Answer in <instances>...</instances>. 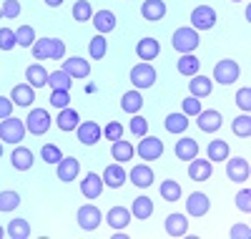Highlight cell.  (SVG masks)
Instances as JSON below:
<instances>
[{
    "mask_svg": "<svg viewBox=\"0 0 251 239\" xmlns=\"http://www.w3.org/2000/svg\"><path fill=\"white\" fill-rule=\"evenodd\" d=\"M15 46H18L15 30H10V28H0V51H13Z\"/></svg>",
    "mask_w": 251,
    "mask_h": 239,
    "instance_id": "c3c4849f",
    "label": "cell"
},
{
    "mask_svg": "<svg viewBox=\"0 0 251 239\" xmlns=\"http://www.w3.org/2000/svg\"><path fill=\"white\" fill-rule=\"evenodd\" d=\"M231 128H234V134H236V136L249 139V136H251V116H249V114H241L239 119H234Z\"/></svg>",
    "mask_w": 251,
    "mask_h": 239,
    "instance_id": "7bdbcfd3",
    "label": "cell"
},
{
    "mask_svg": "<svg viewBox=\"0 0 251 239\" xmlns=\"http://www.w3.org/2000/svg\"><path fill=\"white\" fill-rule=\"evenodd\" d=\"M91 20H93V26H96V30L100 35L116 30V13L113 10H98V13H93Z\"/></svg>",
    "mask_w": 251,
    "mask_h": 239,
    "instance_id": "7402d4cb",
    "label": "cell"
},
{
    "mask_svg": "<svg viewBox=\"0 0 251 239\" xmlns=\"http://www.w3.org/2000/svg\"><path fill=\"white\" fill-rule=\"evenodd\" d=\"M133 154H136V149H133L128 141H123V139L113 141V146H111V156H113L118 164H123V161H131V159H133Z\"/></svg>",
    "mask_w": 251,
    "mask_h": 239,
    "instance_id": "d6a6232c",
    "label": "cell"
},
{
    "mask_svg": "<svg viewBox=\"0 0 251 239\" xmlns=\"http://www.w3.org/2000/svg\"><path fill=\"white\" fill-rule=\"evenodd\" d=\"M103 186H106V184H103V179L98 177V174L96 171H88L86 177H83V181H80V194L86 199H98L100 194H103Z\"/></svg>",
    "mask_w": 251,
    "mask_h": 239,
    "instance_id": "5bb4252c",
    "label": "cell"
},
{
    "mask_svg": "<svg viewBox=\"0 0 251 239\" xmlns=\"http://www.w3.org/2000/svg\"><path fill=\"white\" fill-rule=\"evenodd\" d=\"M121 108L126 114H138L141 108H143V96H141V91L138 89H133V91H126L123 93V98H121Z\"/></svg>",
    "mask_w": 251,
    "mask_h": 239,
    "instance_id": "f546056e",
    "label": "cell"
},
{
    "mask_svg": "<svg viewBox=\"0 0 251 239\" xmlns=\"http://www.w3.org/2000/svg\"><path fill=\"white\" fill-rule=\"evenodd\" d=\"M196 123H199V128L201 131H206V134H216L219 128H221V123H224V116L216 111V108H201V111L196 114Z\"/></svg>",
    "mask_w": 251,
    "mask_h": 239,
    "instance_id": "9c48e42d",
    "label": "cell"
},
{
    "mask_svg": "<svg viewBox=\"0 0 251 239\" xmlns=\"http://www.w3.org/2000/svg\"><path fill=\"white\" fill-rule=\"evenodd\" d=\"M50 106H55L58 111L66 108V106H71V93L68 91H53L50 93Z\"/></svg>",
    "mask_w": 251,
    "mask_h": 239,
    "instance_id": "816d5d0a",
    "label": "cell"
},
{
    "mask_svg": "<svg viewBox=\"0 0 251 239\" xmlns=\"http://www.w3.org/2000/svg\"><path fill=\"white\" fill-rule=\"evenodd\" d=\"M13 101L10 98H5V96H0V121L3 119H8V116H13Z\"/></svg>",
    "mask_w": 251,
    "mask_h": 239,
    "instance_id": "11a10c76",
    "label": "cell"
},
{
    "mask_svg": "<svg viewBox=\"0 0 251 239\" xmlns=\"http://www.w3.org/2000/svg\"><path fill=\"white\" fill-rule=\"evenodd\" d=\"M141 15H143V20H149V23L163 20V15H166V3H163V0H146V3L141 5Z\"/></svg>",
    "mask_w": 251,
    "mask_h": 239,
    "instance_id": "603a6c76",
    "label": "cell"
},
{
    "mask_svg": "<svg viewBox=\"0 0 251 239\" xmlns=\"http://www.w3.org/2000/svg\"><path fill=\"white\" fill-rule=\"evenodd\" d=\"M75 134H78V141L83 144V146H93V144H98L100 141V126L96 123V121H83V123H78V128H75Z\"/></svg>",
    "mask_w": 251,
    "mask_h": 239,
    "instance_id": "9a60e30c",
    "label": "cell"
},
{
    "mask_svg": "<svg viewBox=\"0 0 251 239\" xmlns=\"http://www.w3.org/2000/svg\"><path fill=\"white\" fill-rule=\"evenodd\" d=\"M93 18V8L88 0H78V3L73 5V20H78V23H88V20Z\"/></svg>",
    "mask_w": 251,
    "mask_h": 239,
    "instance_id": "60d3db41",
    "label": "cell"
},
{
    "mask_svg": "<svg viewBox=\"0 0 251 239\" xmlns=\"http://www.w3.org/2000/svg\"><path fill=\"white\" fill-rule=\"evenodd\" d=\"M199 68H201V60L194 53H181V60H178V73L181 76H196Z\"/></svg>",
    "mask_w": 251,
    "mask_h": 239,
    "instance_id": "8d00e7d4",
    "label": "cell"
},
{
    "mask_svg": "<svg viewBox=\"0 0 251 239\" xmlns=\"http://www.w3.org/2000/svg\"><path fill=\"white\" fill-rule=\"evenodd\" d=\"M33 58L35 60H63L66 56V43L58 38H35V43L30 46Z\"/></svg>",
    "mask_w": 251,
    "mask_h": 239,
    "instance_id": "6da1fadb",
    "label": "cell"
},
{
    "mask_svg": "<svg viewBox=\"0 0 251 239\" xmlns=\"http://www.w3.org/2000/svg\"><path fill=\"white\" fill-rule=\"evenodd\" d=\"M234 3H241V0H234Z\"/></svg>",
    "mask_w": 251,
    "mask_h": 239,
    "instance_id": "94428289",
    "label": "cell"
},
{
    "mask_svg": "<svg viewBox=\"0 0 251 239\" xmlns=\"http://www.w3.org/2000/svg\"><path fill=\"white\" fill-rule=\"evenodd\" d=\"M188 91H191V96H196V98H206L214 91V81L196 73V76H191V81H188Z\"/></svg>",
    "mask_w": 251,
    "mask_h": 239,
    "instance_id": "44dd1931",
    "label": "cell"
},
{
    "mask_svg": "<svg viewBox=\"0 0 251 239\" xmlns=\"http://www.w3.org/2000/svg\"><path fill=\"white\" fill-rule=\"evenodd\" d=\"M40 156H43V161H46V164H58V161L63 159L60 149H58L55 144H46L43 149H40Z\"/></svg>",
    "mask_w": 251,
    "mask_h": 239,
    "instance_id": "7dc6e473",
    "label": "cell"
},
{
    "mask_svg": "<svg viewBox=\"0 0 251 239\" xmlns=\"http://www.w3.org/2000/svg\"><path fill=\"white\" fill-rule=\"evenodd\" d=\"M63 71H66L73 81H83V78L91 76V63L80 56H73L68 60H63Z\"/></svg>",
    "mask_w": 251,
    "mask_h": 239,
    "instance_id": "8fae6325",
    "label": "cell"
},
{
    "mask_svg": "<svg viewBox=\"0 0 251 239\" xmlns=\"http://www.w3.org/2000/svg\"><path fill=\"white\" fill-rule=\"evenodd\" d=\"M163 126H166V131H169V134H183L188 128V116L183 111L181 114H169L166 121H163Z\"/></svg>",
    "mask_w": 251,
    "mask_h": 239,
    "instance_id": "e575fe53",
    "label": "cell"
},
{
    "mask_svg": "<svg viewBox=\"0 0 251 239\" xmlns=\"http://www.w3.org/2000/svg\"><path fill=\"white\" fill-rule=\"evenodd\" d=\"M226 161H228V164H226V177L231 179V181L241 184V181L249 179L251 166H249V161H246L244 156H234V159H226Z\"/></svg>",
    "mask_w": 251,
    "mask_h": 239,
    "instance_id": "7c38bea8",
    "label": "cell"
},
{
    "mask_svg": "<svg viewBox=\"0 0 251 239\" xmlns=\"http://www.w3.org/2000/svg\"><path fill=\"white\" fill-rule=\"evenodd\" d=\"M228 234H231L234 239H249V237H251V229H249L246 224H234Z\"/></svg>",
    "mask_w": 251,
    "mask_h": 239,
    "instance_id": "9f6ffc18",
    "label": "cell"
},
{
    "mask_svg": "<svg viewBox=\"0 0 251 239\" xmlns=\"http://www.w3.org/2000/svg\"><path fill=\"white\" fill-rule=\"evenodd\" d=\"M15 38H18V46H20V48H30L33 43H35V30H33V26H20V28L15 30Z\"/></svg>",
    "mask_w": 251,
    "mask_h": 239,
    "instance_id": "ee69618b",
    "label": "cell"
},
{
    "mask_svg": "<svg viewBox=\"0 0 251 239\" xmlns=\"http://www.w3.org/2000/svg\"><path fill=\"white\" fill-rule=\"evenodd\" d=\"M131 83H133V89H138V91L151 89V86L156 83V68L151 66V63L141 60L138 66L131 68Z\"/></svg>",
    "mask_w": 251,
    "mask_h": 239,
    "instance_id": "3957f363",
    "label": "cell"
},
{
    "mask_svg": "<svg viewBox=\"0 0 251 239\" xmlns=\"http://www.w3.org/2000/svg\"><path fill=\"white\" fill-rule=\"evenodd\" d=\"M46 5H50V8H60V5H63V0H46Z\"/></svg>",
    "mask_w": 251,
    "mask_h": 239,
    "instance_id": "6f0895ef",
    "label": "cell"
},
{
    "mask_svg": "<svg viewBox=\"0 0 251 239\" xmlns=\"http://www.w3.org/2000/svg\"><path fill=\"white\" fill-rule=\"evenodd\" d=\"M236 207H239L244 214L251 211V191H249V189H241V191L236 194Z\"/></svg>",
    "mask_w": 251,
    "mask_h": 239,
    "instance_id": "db71d44e",
    "label": "cell"
},
{
    "mask_svg": "<svg viewBox=\"0 0 251 239\" xmlns=\"http://www.w3.org/2000/svg\"><path fill=\"white\" fill-rule=\"evenodd\" d=\"M10 161H13V166H15L18 171H28V169L33 166V151L25 149V146H18V144H15L13 154H10Z\"/></svg>",
    "mask_w": 251,
    "mask_h": 239,
    "instance_id": "83f0119b",
    "label": "cell"
},
{
    "mask_svg": "<svg viewBox=\"0 0 251 239\" xmlns=\"http://www.w3.org/2000/svg\"><path fill=\"white\" fill-rule=\"evenodd\" d=\"M0 18H5V20L20 18V0H5V3L0 5Z\"/></svg>",
    "mask_w": 251,
    "mask_h": 239,
    "instance_id": "f6af8a7d",
    "label": "cell"
},
{
    "mask_svg": "<svg viewBox=\"0 0 251 239\" xmlns=\"http://www.w3.org/2000/svg\"><path fill=\"white\" fill-rule=\"evenodd\" d=\"M48 86L53 91H71V86H73V78L63 71V68H58V71H53V73H48Z\"/></svg>",
    "mask_w": 251,
    "mask_h": 239,
    "instance_id": "836d02e7",
    "label": "cell"
},
{
    "mask_svg": "<svg viewBox=\"0 0 251 239\" xmlns=\"http://www.w3.org/2000/svg\"><path fill=\"white\" fill-rule=\"evenodd\" d=\"M211 171H214V164L208 159H191L188 161V177H191L194 181H208L211 179Z\"/></svg>",
    "mask_w": 251,
    "mask_h": 239,
    "instance_id": "ac0fdd59",
    "label": "cell"
},
{
    "mask_svg": "<svg viewBox=\"0 0 251 239\" xmlns=\"http://www.w3.org/2000/svg\"><path fill=\"white\" fill-rule=\"evenodd\" d=\"M216 10L211 5H196L191 10V28L194 30H211L216 26Z\"/></svg>",
    "mask_w": 251,
    "mask_h": 239,
    "instance_id": "5b68a950",
    "label": "cell"
},
{
    "mask_svg": "<svg viewBox=\"0 0 251 239\" xmlns=\"http://www.w3.org/2000/svg\"><path fill=\"white\" fill-rule=\"evenodd\" d=\"M183 114L186 116H196L199 111H201V98H196V96H188V98H183Z\"/></svg>",
    "mask_w": 251,
    "mask_h": 239,
    "instance_id": "f5cc1de1",
    "label": "cell"
},
{
    "mask_svg": "<svg viewBox=\"0 0 251 239\" xmlns=\"http://www.w3.org/2000/svg\"><path fill=\"white\" fill-rule=\"evenodd\" d=\"M176 156H178L181 161H191L194 156H199V144H196V139L183 136L181 141H176Z\"/></svg>",
    "mask_w": 251,
    "mask_h": 239,
    "instance_id": "4dcf8cb0",
    "label": "cell"
},
{
    "mask_svg": "<svg viewBox=\"0 0 251 239\" xmlns=\"http://www.w3.org/2000/svg\"><path fill=\"white\" fill-rule=\"evenodd\" d=\"M23 139H25V121L13 119V116L0 121V141H3V144H13L15 146Z\"/></svg>",
    "mask_w": 251,
    "mask_h": 239,
    "instance_id": "7a4b0ae2",
    "label": "cell"
},
{
    "mask_svg": "<svg viewBox=\"0 0 251 239\" xmlns=\"http://www.w3.org/2000/svg\"><path fill=\"white\" fill-rule=\"evenodd\" d=\"M136 53H138V58H141V60L149 63V60H156V58H158L161 46H158V40H156V38H143V40H138Z\"/></svg>",
    "mask_w": 251,
    "mask_h": 239,
    "instance_id": "d4e9b609",
    "label": "cell"
},
{
    "mask_svg": "<svg viewBox=\"0 0 251 239\" xmlns=\"http://www.w3.org/2000/svg\"><path fill=\"white\" fill-rule=\"evenodd\" d=\"M78 224H80V229H86V232L98 229V227H100V209L93 207V204L80 207V209H78Z\"/></svg>",
    "mask_w": 251,
    "mask_h": 239,
    "instance_id": "4fadbf2b",
    "label": "cell"
},
{
    "mask_svg": "<svg viewBox=\"0 0 251 239\" xmlns=\"http://www.w3.org/2000/svg\"><path fill=\"white\" fill-rule=\"evenodd\" d=\"M106 222H108L113 229H126V227L131 224V209H126V207H113V209H108Z\"/></svg>",
    "mask_w": 251,
    "mask_h": 239,
    "instance_id": "484cf974",
    "label": "cell"
},
{
    "mask_svg": "<svg viewBox=\"0 0 251 239\" xmlns=\"http://www.w3.org/2000/svg\"><path fill=\"white\" fill-rule=\"evenodd\" d=\"M208 209H211V202H208V197H206L203 191L188 194V199H186V214H188V216H196V219H201V216L208 214Z\"/></svg>",
    "mask_w": 251,
    "mask_h": 239,
    "instance_id": "30bf717a",
    "label": "cell"
},
{
    "mask_svg": "<svg viewBox=\"0 0 251 239\" xmlns=\"http://www.w3.org/2000/svg\"><path fill=\"white\" fill-rule=\"evenodd\" d=\"M10 101L15 103V106H30L33 101H35V89L30 83H20V86H15L13 89V93H10Z\"/></svg>",
    "mask_w": 251,
    "mask_h": 239,
    "instance_id": "4316f807",
    "label": "cell"
},
{
    "mask_svg": "<svg viewBox=\"0 0 251 239\" xmlns=\"http://www.w3.org/2000/svg\"><path fill=\"white\" fill-rule=\"evenodd\" d=\"M136 151H138V156H141L143 161H156V159L163 156V141L146 134V136L141 139V144H138Z\"/></svg>",
    "mask_w": 251,
    "mask_h": 239,
    "instance_id": "ba28073f",
    "label": "cell"
},
{
    "mask_svg": "<svg viewBox=\"0 0 251 239\" xmlns=\"http://www.w3.org/2000/svg\"><path fill=\"white\" fill-rule=\"evenodd\" d=\"M206 159L208 161H226L228 159V144L224 139H214V141H208V149H206Z\"/></svg>",
    "mask_w": 251,
    "mask_h": 239,
    "instance_id": "1f68e13d",
    "label": "cell"
},
{
    "mask_svg": "<svg viewBox=\"0 0 251 239\" xmlns=\"http://www.w3.org/2000/svg\"><path fill=\"white\" fill-rule=\"evenodd\" d=\"M236 106L241 108L244 114L251 111V89H249V86H244V89L236 93Z\"/></svg>",
    "mask_w": 251,
    "mask_h": 239,
    "instance_id": "f907efd6",
    "label": "cell"
},
{
    "mask_svg": "<svg viewBox=\"0 0 251 239\" xmlns=\"http://www.w3.org/2000/svg\"><path fill=\"white\" fill-rule=\"evenodd\" d=\"M3 237H5V229H3V227H0V239H3Z\"/></svg>",
    "mask_w": 251,
    "mask_h": 239,
    "instance_id": "680465c9",
    "label": "cell"
},
{
    "mask_svg": "<svg viewBox=\"0 0 251 239\" xmlns=\"http://www.w3.org/2000/svg\"><path fill=\"white\" fill-rule=\"evenodd\" d=\"M161 199L163 202H178L181 199V184L178 181H174V179H166V181H161Z\"/></svg>",
    "mask_w": 251,
    "mask_h": 239,
    "instance_id": "f35d334b",
    "label": "cell"
},
{
    "mask_svg": "<svg viewBox=\"0 0 251 239\" xmlns=\"http://www.w3.org/2000/svg\"><path fill=\"white\" fill-rule=\"evenodd\" d=\"M5 234H8L10 239H28V237H30V224H28L25 219H10Z\"/></svg>",
    "mask_w": 251,
    "mask_h": 239,
    "instance_id": "74e56055",
    "label": "cell"
},
{
    "mask_svg": "<svg viewBox=\"0 0 251 239\" xmlns=\"http://www.w3.org/2000/svg\"><path fill=\"white\" fill-rule=\"evenodd\" d=\"M128 181L136 184L138 189H149L153 184V169L151 166H146V164H138L128 171Z\"/></svg>",
    "mask_w": 251,
    "mask_h": 239,
    "instance_id": "d6986e66",
    "label": "cell"
},
{
    "mask_svg": "<svg viewBox=\"0 0 251 239\" xmlns=\"http://www.w3.org/2000/svg\"><path fill=\"white\" fill-rule=\"evenodd\" d=\"M55 123H58V128H60V131H75V128H78V123H80V116H78V111H75V108L66 106V108H60V114H58Z\"/></svg>",
    "mask_w": 251,
    "mask_h": 239,
    "instance_id": "cb8c5ba5",
    "label": "cell"
},
{
    "mask_svg": "<svg viewBox=\"0 0 251 239\" xmlns=\"http://www.w3.org/2000/svg\"><path fill=\"white\" fill-rule=\"evenodd\" d=\"M153 214V202L149 197H136L133 199V207H131V216H136V219H149V216Z\"/></svg>",
    "mask_w": 251,
    "mask_h": 239,
    "instance_id": "d590c367",
    "label": "cell"
},
{
    "mask_svg": "<svg viewBox=\"0 0 251 239\" xmlns=\"http://www.w3.org/2000/svg\"><path fill=\"white\" fill-rule=\"evenodd\" d=\"M48 128H50V114L46 108H33L25 119V131H30L33 136H43L48 134Z\"/></svg>",
    "mask_w": 251,
    "mask_h": 239,
    "instance_id": "277c9868",
    "label": "cell"
},
{
    "mask_svg": "<svg viewBox=\"0 0 251 239\" xmlns=\"http://www.w3.org/2000/svg\"><path fill=\"white\" fill-rule=\"evenodd\" d=\"M103 136H106L108 141H118V139H123V126H121V121H111V123H106V128H103Z\"/></svg>",
    "mask_w": 251,
    "mask_h": 239,
    "instance_id": "681fc988",
    "label": "cell"
},
{
    "mask_svg": "<svg viewBox=\"0 0 251 239\" xmlns=\"http://www.w3.org/2000/svg\"><path fill=\"white\" fill-rule=\"evenodd\" d=\"M103 184L111 186V189H121L126 181H128V174H126V169L121 164H108L106 169H103Z\"/></svg>",
    "mask_w": 251,
    "mask_h": 239,
    "instance_id": "2e32d148",
    "label": "cell"
},
{
    "mask_svg": "<svg viewBox=\"0 0 251 239\" xmlns=\"http://www.w3.org/2000/svg\"><path fill=\"white\" fill-rule=\"evenodd\" d=\"M25 81L33 89H43V86H48V71L40 66V63H33V66L25 68Z\"/></svg>",
    "mask_w": 251,
    "mask_h": 239,
    "instance_id": "f1b7e54d",
    "label": "cell"
},
{
    "mask_svg": "<svg viewBox=\"0 0 251 239\" xmlns=\"http://www.w3.org/2000/svg\"><path fill=\"white\" fill-rule=\"evenodd\" d=\"M0 159H3V141H0Z\"/></svg>",
    "mask_w": 251,
    "mask_h": 239,
    "instance_id": "91938a15",
    "label": "cell"
},
{
    "mask_svg": "<svg viewBox=\"0 0 251 239\" xmlns=\"http://www.w3.org/2000/svg\"><path fill=\"white\" fill-rule=\"evenodd\" d=\"M199 43H201V38H199V30H194V28H178L174 33V48L178 53H194L199 48Z\"/></svg>",
    "mask_w": 251,
    "mask_h": 239,
    "instance_id": "8992f818",
    "label": "cell"
},
{
    "mask_svg": "<svg viewBox=\"0 0 251 239\" xmlns=\"http://www.w3.org/2000/svg\"><path fill=\"white\" fill-rule=\"evenodd\" d=\"M55 166H58V181H63V184L75 181L78 171H80V164H78V159H75V156H63Z\"/></svg>",
    "mask_w": 251,
    "mask_h": 239,
    "instance_id": "e0dca14e",
    "label": "cell"
},
{
    "mask_svg": "<svg viewBox=\"0 0 251 239\" xmlns=\"http://www.w3.org/2000/svg\"><path fill=\"white\" fill-rule=\"evenodd\" d=\"M163 227H166V234L169 237H183L188 232V216L186 214H169Z\"/></svg>",
    "mask_w": 251,
    "mask_h": 239,
    "instance_id": "ffe728a7",
    "label": "cell"
},
{
    "mask_svg": "<svg viewBox=\"0 0 251 239\" xmlns=\"http://www.w3.org/2000/svg\"><path fill=\"white\" fill-rule=\"evenodd\" d=\"M131 134L136 139H143L146 134H149V121H146L143 116H138V114H133V119H131Z\"/></svg>",
    "mask_w": 251,
    "mask_h": 239,
    "instance_id": "bcb514c9",
    "label": "cell"
},
{
    "mask_svg": "<svg viewBox=\"0 0 251 239\" xmlns=\"http://www.w3.org/2000/svg\"><path fill=\"white\" fill-rule=\"evenodd\" d=\"M239 73H241L239 63L231 60V58H224V60L216 63V68H214V81H219L221 86H231L234 81H239Z\"/></svg>",
    "mask_w": 251,
    "mask_h": 239,
    "instance_id": "52a82bcc",
    "label": "cell"
},
{
    "mask_svg": "<svg viewBox=\"0 0 251 239\" xmlns=\"http://www.w3.org/2000/svg\"><path fill=\"white\" fill-rule=\"evenodd\" d=\"M20 207L18 191H0V211H15Z\"/></svg>",
    "mask_w": 251,
    "mask_h": 239,
    "instance_id": "b9f144b4",
    "label": "cell"
},
{
    "mask_svg": "<svg viewBox=\"0 0 251 239\" xmlns=\"http://www.w3.org/2000/svg\"><path fill=\"white\" fill-rule=\"evenodd\" d=\"M106 51H108V40H106V35H96V38H91V43H88V53H91V58L93 60H100L103 56H106Z\"/></svg>",
    "mask_w": 251,
    "mask_h": 239,
    "instance_id": "ab89813d",
    "label": "cell"
}]
</instances>
